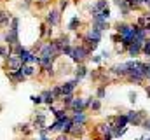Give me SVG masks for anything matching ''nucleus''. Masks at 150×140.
Instances as JSON below:
<instances>
[{
  "mask_svg": "<svg viewBox=\"0 0 150 140\" xmlns=\"http://www.w3.org/2000/svg\"><path fill=\"white\" fill-rule=\"evenodd\" d=\"M89 54H91V51L86 47V46H74V51H72V54H70V58H72V61L74 63H84L87 58H89Z\"/></svg>",
  "mask_w": 150,
  "mask_h": 140,
  "instance_id": "nucleus-1",
  "label": "nucleus"
},
{
  "mask_svg": "<svg viewBox=\"0 0 150 140\" xmlns=\"http://www.w3.org/2000/svg\"><path fill=\"white\" fill-rule=\"evenodd\" d=\"M49 26H59L61 23V11L58 7H52L45 12V19H44Z\"/></svg>",
  "mask_w": 150,
  "mask_h": 140,
  "instance_id": "nucleus-2",
  "label": "nucleus"
},
{
  "mask_svg": "<svg viewBox=\"0 0 150 140\" xmlns=\"http://www.w3.org/2000/svg\"><path fill=\"white\" fill-rule=\"evenodd\" d=\"M5 61H4V69L5 72H11V70H19L21 69V60H19V56H16V54H9L7 58H4Z\"/></svg>",
  "mask_w": 150,
  "mask_h": 140,
  "instance_id": "nucleus-3",
  "label": "nucleus"
},
{
  "mask_svg": "<svg viewBox=\"0 0 150 140\" xmlns=\"http://www.w3.org/2000/svg\"><path fill=\"white\" fill-rule=\"evenodd\" d=\"M4 42H5L9 47L14 46V44H18V42H21V39H19V30L5 28V32H4Z\"/></svg>",
  "mask_w": 150,
  "mask_h": 140,
  "instance_id": "nucleus-4",
  "label": "nucleus"
},
{
  "mask_svg": "<svg viewBox=\"0 0 150 140\" xmlns=\"http://www.w3.org/2000/svg\"><path fill=\"white\" fill-rule=\"evenodd\" d=\"M142 47H143V42H142V40L133 39V40L127 44L126 51H127V54H129L131 58H136V56H140V54H142Z\"/></svg>",
  "mask_w": 150,
  "mask_h": 140,
  "instance_id": "nucleus-5",
  "label": "nucleus"
},
{
  "mask_svg": "<svg viewBox=\"0 0 150 140\" xmlns=\"http://www.w3.org/2000/svg\"><path fill=\"white\" fill-rule=\"evenodd\" d=\"M79 79H72V81H67V82H63V84H59V88H61V96L63 95H74V91L77 89V86H79Z\"/></svg>",
  "mask_w": 150,
  "mask_h": 140,
  "instance_id": "nucleus-6",
  "label": "nucleus"
},
{
  "mask_svg": "<svg viewBox=\"0 0 150 140\" xmlns=\"http://www.w3.org/2000/svg\"><path fill=\"white\" fill-rule=\"evenodd\" d=\"M126 116H127V121H129L131 124H134V126H140V124H142V121L145 119V110H138V112H134V110H129Z\"/></svg>",
  "mask_w": 150,
  "mask_h": 140,
  "instance_id": "nucleus-7",
  "label": "nucleus"
},
{
  "mask_svg": "<svg viewBox=\"0 0 150 140\" xmlns=\"http://www.w3.org/2000/svg\"><path fill=\"white\" fill-rule=\"evenodd\" d=\"M112 124V130H122V128H127V124H129V121H127V116L126 114H117V116H113V123Z\"/></svg>",
  "mask_w": 150,
  "mask_h": 140,
  "instance_id": "nucleus-8",
  "label": "nucleus"
},
{
  "mask_svg": "<svg viewBox=\"0 0 150 140\" xmlns=\"http://www.w3.org/2000/svg\"><path fill=\"white\" fill-rule=\"evenodd\" d=\"M7 74V77H9V81L16 86V84H21V82H25L26 81V77L23 75V72H21V69L19 70H11V72H5Z\"/></svg>",
  "mask_w": 150,
  "mask_h": 140,
  "instance_id": "nucleus-9",
  "label": "nucleus"
},
{
  "mask_svg": "<svg viewBox=\"0 0 150 140\" xmlns=\"http://www.w3.org/2000/svg\"><path fill=\"white\" fill-rule=\"evenodd\" d=\"M21 72H23V75L26 77V79H30V77H35L38 74V70L35 65H30V63H23L21 65Z\"/></svg>",
  "mask_w": 150,
  "mask_h": 140,
  "instance_id": "nucleus-10",
  "label": "nucleus"
},
{
  "mask_svg": "<svg viewBox=\"0 0 150 140\" xmlns=\"http://www.w3.org/2000/svg\"><path fill=\"white\" fill-rule=\"evenodd\" d=\"M11 19H12V12L7 11V9H0V26L7 28L9 23H11Z\"/></svg>",
  "mask_w": 150,
  "mask_h": 140,
  "instance_id": "nucleus-11",
  "label": "nucleus"
},
{
  "mask_svg": "<svg viewBox=\"0 0 150 140\" xmlns=\"http://www.w3.org/2000/svg\"><path fill=\"white\" fill-rule=\"evenodd\" d=\"M68 110H72V112H77V110H86V100L84 98H75L72 100V104L68 107Z\"/></svg>",
  "mask_w": 150,
  "mask_h": 140,
  "instance_id": "nucleus-12",
  "label": "nucleus"
},
{
  "mask_svg": "<svg viewBox=\"0 0 150 140\" xmlns=\"http://www.w3.org/2000/svg\"><path fill=\"white\" fill-rule=\"evenodd\" d=\"M115 77H126L127 75V69H126V63H117V65H113L112 69H110Z\"/></svg>",
  "mask_w": 150,
  "mask_h": 140,
  "instance_id": "nucleus-13",
  "label": "nucleus"
},
{
  "mask_svg": "<svg viewBox=\"0 0 150 140\" xmlns=\"http://www.w3.org/2000/svg\"><path fill=\"white\" fill-rule=\"evenodd\" d=\"M72 121H74V124H84L86 126L87 116H86L84 110H77V112H74V116H72Z\"/></svg>",
  "mask_w": 150,
  "mask_h": 140,
  "instance_id": "nucleus-14",
  "label": "nucleus"
},
{
  "mask_svg": "<svg viewBox=\"0 0 150 140\" xmlns=\"http://www.w3.org/2000/svg\"><path fill=\"white\" fill-rule=\"evenodd\" d=\"M86 37H89V39H94V40H98V42H100V40H101V37H103V32H101L98 26H94V25H93V26L87 30Z\"/></svg>",
  "mask_w": 150,
  "mask_h": 140,
  "instance_id": "nucleus-15",
  "label": "nucleus"
},
{
  "mask_svg": "<svg viewBox=\"0 0 150 140\" xmlns=\"http://www.w3.org/2000/svg\"><path fill=\"white\" fill-rule=\"evenodd\" d=\"M40 96H42V104H45V105H52L54 102H56L51 89H44V91L40 93Z\"/></svg>",
  "mask_w": 150,
  "mask_h": 140,
  "instance_id": "nucleus-16",
  "label": "nucleus"
},
{
  "mask_svg": "<svg viewBox=\"0 0 150 140\" xmlns=\"http://www.w3.org/2000/svg\"><path fill=\"white\" fill-rule=\"evenodd\" d=\"M80 26H82V19H80L79 16H74V18L68 21V26H67V28H68L70 32H77Z\"/></svg>",
  "mask_w": 150,
  "mask_h": 140,
  "instance_id": "nucleus-17",
  "label": "nucleus"
},
{
  "mask_svg": "<svg viewBox=\"0 0 150 140\" xmlns=\"http://www.w3.org/2000/svg\"><path fill=\"white\" fill-rule=\"evenodd\" d=\"M82 46H86V47H87V49L93 53V51L98 47V40H94V39H89V37H86V35H84V37H82Z\"/></svg>",
  "mask_w": 150,
  "mask_h": 140,
  "instance_id": "nucleus-18",
  "label": "nucleus"
},
{
  "mask_svg": "<svg viewBox=\"0 0 150 140\" xmlns=\"http://www.w3.org/2000/svg\"><path fill=\"white\" fill-rule=\"evenodd\" d=\"M96 133H100L101 137H103V135H107V133H112V124H110V123H107V121H105V123H101V124H98V126H96Z\"/></svg>",
  "mask_w": 150,
  "mask_h": 140,
  "instance_id": "nucleus-19",
  "label": "nucleus"
},
{
  "mask_svg": "<svg viewBox=\"0 0 150 140\" xmlns=\"http://www.w3.org/2000/svg\"><path fill=\"white\" fill-rule=\"evenodd\" d=\"M86 75H87V69H86V65H84V63H77V69H75V79L82 81Z\"/></svg>",
  "mask_w": 150,
  "mask_h": 140,
  "instance_id": "nucleus-20",
  "label": "nucleus"
},
{
  "mask_svg": "<svg viewBox=\"0 0 150 140\" xmlns=\"http://www.w3.org/2000/svg\"><path fill=\"white\" fill-rule=\"evenodd\" d=\"M126 4H127V7L131 11H136V9H140L143 5V0H126Z\"/></svg>",
  "mask_w": 150,
  "mask_h": 140,
  "instance_id": "nucleus-21",
  "label": "nucleus"
},
{
  "mask_svg": "<svg viewBox=\"0 0 150 140\" xmlns=\"http://www.w3.org/2000/svg\"><path fill=\"white\" fill-rule=\"evenodd\" d=\"M89 109H91V110H94V112H98V110L101 109V100H100V98H91Z\"/></svg>",
  "mask_w": 150,
  "mask_h": 140,
  "instance_id": "nucleus-22",
  "label": "nucleus"
},
{
  "mask_svg": "<svg viewBox=\"0 0 150 140\" xmlns=\"http://www.w3.org/2000/svg\"><path fill=\"white\" fill-rule=\"evenodd\" d=\"M19 23H21V19H19L18 16H12V19H11V23H9V26H7V28H12V30H19Z\"/></svg>",
  "mask_w": 150,
  "mask_h": 140,
  "instance_id": "nucleus-23",
  "label": "nucleus"
},
{
  "mask_svg": "<svg viewBox=\"0 0 150 140\" xmlns=\"http://www.w3.org/2000/svg\"><path fill=\"white\" fill-rule=\"evenodd\" d=\"M51 91H52L54 100H56V102H59V100H61V88H59V84H56L54 88H51Z\"/></svg>",
  "mask_w": 150,
  "mask_h": 140,
  "instance_id": "nucleus-24",
  "label": "nucleus"
},
{
  "mask_svg": "<svg viewBox=\"0 0 150 140\" xmlns=\"http://www.w3.org/2000/svg\"><path fill=\"white\" fill-rule=\"evenodd\" d=\"M9 54H11L9 46H7V44H0V56H2V58H7Z\"/></svg>",
  "mask_w": 150,
  "mask_h": 140,
  "instance_id": "nucleus-25",
  "label": "nucleus"
},
{
  "mask_svg": "<svg viewBox=\"0 0 150 140\" xmlns=\"http://www.w3.org/2000/svg\"><path fill=\"white\" fill-rule=\"evenodd\" d=\"M68 4H70V0H58V9L63 12V11L68 7Z\"/></svg>",
  "mask_w": 150,
  "mask_h": 140,
  "instance_id": "nucleus-26",
  "label": "nucleus"
},
{
  "mask_svg": "<svg viewBox=\"0 0 150 140\" xmlns=\"http://www.w3.org/2000/svg\"><path fill=\"white\" fill-rule=\"evenodd\" d=\"M142 54H145V56H150V44H149V40H145V42H143V47H142Z\"/></svg>",
  "mask_w": 150,
  "mask_h": 140,
  "instance_id": "nucleus-27",
  "label": "nucleus"
},
{
  "mask_svg": "<svg viewBox=\"0 0 150 140\" xmlns=\"http://www.w3.org/2000/svg\"><path fill=\"white\" fill-rule=\"evenodd\" d=\"M30 126H32V124H28V123H25V124H19V130H21V131H23L25 135H28V133L32 131V130H30Z\"/></svg>",
  "mask_w": 150,
  "mask_h": 140,
  "instance_id": "nucleus-28",
  "label": "nucleus"
},
{
  "mask_svg": "<svg viewBox=\"0 0 150 140\" xmlns=\"http://www.w3.org/2000/svg\"><path fill=\"white\" fill-rule=\"evenodd\" d=\"M30 98H32V102H33L35 105H40V104H42V96H40V95H32Z\"/></svg>",
  "mask_w": 150,
  "mask_h": 140,
  "instance_id": "nucleus-29",
  "label": "nucleus"
},
{
  "mask_svg": "<svg viewBox=\"0 0 150 140\" xmlns=\"http://www.w3.org/2000/svg\"><path fill=\"white\" fill-rule=\"evenodd\" d=\"M119 11H120V14H122L124 18H127V16L131 14V9H129L127 5H126V7H122V9H119Z\"/></svg>",
  "mask_w": 150,
  "mask_h": 140,
  "instance_id": "nucleus-30",
  "label": "nucleus"
},
{
  "mask_svg": "<svg viewBox=\"0 0 150 140\" xmlns=\"http://www.w3.org/2000/svg\"><path fill=\"white\" fill-rule=\"evenodd\" d=\"M96 96L101 100V98H105V86H101V88H98V91H96Z\"/></svg>",
  "mask_w": 150,
  "mask_h": 140,
  "instance_id": "nucleus-31",
  "label": "nucleus"
},
{
  "mask_svg": "<svg viewBox=\"0 0 150 140\" xmlns=\"http://www.w3.org/2000/svg\"><path fill=\"white\" fill-rule=\"evenodd\" d=\"M142 128L150 130V119H143V121H142Z\"/></svg>",
  "mask_w": 150,
  "mask_h": 140,
  "instance_id": "nucleus-32",
  "label": "nucleus"
},
{
  "mask_svg": "<svg viewBox=\"0 0 150 140\" xmlns=\"http://www.w3.org/2000/svg\"><path fill=\"white\" fill-rule=\"evenodd\" d=\"M136 98H138V96H136V93H134V91H129V102H133V104H134V102H136Z\"/></svg>",
  "mask_w": 150,
  "mask_h": 140,
  "instance_id": "nucleus-33",
  "label": "nucleus"
},
{
  "mask_svg": "<svg viewBox=\"0 0 150 140\" xmlns=\"http://www.w3.org/2000/svg\"><path fill=\"white\" fill-rule=\"evenodd\" d=\"M70 139H72L70 135H67V133H59V137H58L56 140H70Z\"/></svg>",
  "mask_w": 150,
  "mask_h": 140,
  "instance_id": "nucleus-34",
  "label": "nucleus"
},
{
  "mask_svg": "<svg viewBox=\"0 0 150 140\" xmlns=\"http://www.w3.org/2000/svg\"><path fill=\"white\" fill-rule=\"evenodd\" d=\"M100 56H101L103 60H107V58H110V51H103V53H101Z\"/></svg>",
  "mask_w": 150,
  "mask_h": 140,
  "instance_id": "nucleus-35",
  "label": "nucleus"
},
{
  "mask_svg": "<svg viewBox=\"0 0 150 140\" xmlns=\"http://www.w3.org/2000/svg\"><path fill=\"white\" fill-rule=\"evenodd\" d=\"M91 60H93V63H100V61H101L103 58H101V56H93Z\"/></svg>",
  "mask_w": 150,
  "mask_h": 140,
  "instance_id": "nucleus-36",
  "label": "nucleus"
},
{
  "mask_svg": "<svg viewBox=\"0 0 150 140\" xmlns=\"http://www.w3.org/2000/svg\"><path fill=\"white\" fill-rule=\"evenodd\" d=\"M145 91H147V96H149V98H150V84H149V86H147V88H145Z\"/></svg>",
  "mask_w": 150,
  "mask_h": 140,
  "instance_id": "nucleus-37",
  "label": "nucleus"
},
{
  "mask_svg": "<svg viewBox=\"0 0 150 140\" xmlns=\"http://www.w3.org/2000/svg\"><path fill=\"white\" fill-rule=\"evenodd\" d=\"M143 5H147V7L150 9V0H143Z\"/></svg>",
  "mask_w": 150,
  "mask_h": 140,
  "instance_id": "nucleus-38",
  "label": "nucleus"
},
{
  "mask_svg": "<svg viewBox=\"0 0 150 140\" xmlns=\"http://www.w3.org/2000/svg\"><path fill=\"white\" fill-rule=\"evenodd\" d=\"M38 140H51V139H49V137L45 135V137H40V139H38Z\"/></svg>",
  "mask_w": 150,
  "mask_h": 140,
  "instance_id": "nucleus-39",
  "label": "nucleus"
},
{
  "mask_svg": "<svg viewBox=\"0 0 150 140\" xmlns=\"http://www.w3.org/2000/svg\"><path fill=\"white\" fill-rule=\"evenodd\" d=\"M147 40H149V44H150V37H149V39H147Z\"/></svg>",
  "mask_w": 150,
  "mask_h": 140,
  "instance_id": "nucleus-40",
  "label": "nucleus"
},
{
  "mask_svg": "<svg viewBox=\"0 0 150 140\" xmlns=\"http://www.w3.org/2000/svg\"><path fill=\"white\" fill-rule=\"evenodd\" d=\"M4 2H7V0H4Z\"/></svg>",
  "mask_w": 150,
  "mask_h": 140,
  "instance_id": "nucleus-41",
  "label": "nucleus"
},
{
  "mask_svg": "<svg viewBox=\"0 0 150 140\" xmlns=\"http://www.w3.org/2000/svg\"><path fill=\"white\" fill-rule=\"evenodd\" d=\"M149 140H150V139H149Z\"/></svg>",
  "mask_w": 150,
  "mask_h": 140,
  "instance_id": "nucleus-42",
  "label": "nucleus"
}]
</instances>
